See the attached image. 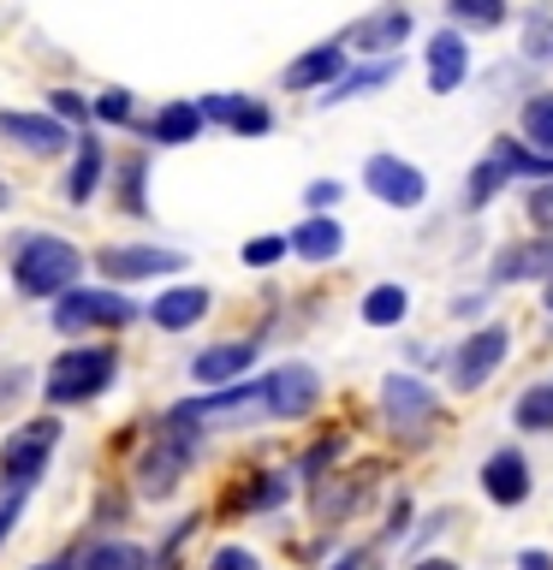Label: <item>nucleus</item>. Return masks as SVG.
<instances>
[{"instance_id": "nucleus-1", "label": "nucleus", "mask_w": 553, "mask_h": 570, "mask_svg": "<svg viewBox=\"0 0 553 570\" xmlns=\"http://www.w3.org/2000/svg\"><path fill=\"white\" fill-rule=\"evenodd\" d=\"M84 274V249L71 238H54V232H18L12 244V285L25 297L60 303Z\"/></svg>"}, {"instance_id": "nucleus-2", "label": "nucleus", "mask_w": 553, "mask_h": 570, "mask_svg": "<svg viewBox=\"0 0 553 570\" xmlns=\"http://www.w3.org/2000/svg\"><path fill=\"white\" fill-rule=\"evenodd\" d=\"M66 422L60 416H36L18 422L7 440H0V499H30V488L48 475V458L60 452Z\"/></svg>"}, {"instance_id": "nucleus-3", "label": "nucleus", "mask_w": 553, "mask_h": 570, "mask_svg": "<svg viewBox=\"0 0 553 570\" xmlns=\"http://www.w3.org/2000/svg\"><path fill=\"white\" fill-rule=\"evenodd\" d=\"M114 374H119V351H114V345H66V351L48 363L42 392H48L54 410H71V404L101 399V392L114 386Z\"/></svg>"}, {"instance_id": "nucleus-4", "label": "nucleus", "mask_w": 553, "mask_h": 570, "mask_svg": "<svg viewBox=\"0 0 553 570\" xmlns=\"http://www.w3.org/2000/svg\"><path fill=\"white\" fill-rule=\"evenodd\" d=\"M381 428L392 440H405V445H423L428 434H435V422H440V392L423 381V374H410V368H392L387 381H381Z\"/></svg>"}, {"instance_id": "nucleus-5", "label": "nucleus", "mask_w": 553, "mask_h": 570, "mask_svg": "<svg viewBox=\"0 0 553 570\" xmlns=\"http://www.w3.org/2000/svg\"><path fill=\"white\" fill-rule=\"evenodd\" d=\"M143 309L132 297L119 292V285H71V292L54 303V333L78 338V333H119L132 327Z\"/></svg>"}, {"instance_id": "nucleus-6", "label": "nucleus", "mask_w": 553, "mask_h": 570, "mask_svg": "<svg viewBox=\"0 0 553 570\" xmlns=\"http://www.w3.org/2000/svg\"><path fill=\"white\" fill-rule=\"evenodd\" d=\"M506 356H512V327L506 321H482V327L464 333L453 345V356H446V381H453V392H482Z\"/></svg>"}, {"instance_id": "nucleus-7", "label": "nucleus", "mask_w": 553, "mask_h": 570, "mask_svg": "<svg viewBox=\"0 0 553 570\" xmlns=\"http://www.w3.org/2000/svg\"><path fill=\"white\" fill-rule=\"evenodd\" d=\"M410 30H417V18H410L405 0H381V7L363 12L346 30V48H357V60H399Z\"/></svg>"}, {"instance_id": "nucleus-8", "label": "nucleus", "mask_w": 553, "mask_h": 570, "mask_svg": "<svg viewBox=\"0 0 553 570\" xmlns=\"http://www.w3.org/2000/svg\"><path fill=\"white\" fill-rule=\"evenodd\" d=\"M363 190L387 208H423L428 203V173L417 167V160L392 155V149H375L363 160Z\"/></svg>"}, {"instance_id": "nucleus-9", "label": "nucleus", "mask_w": 553, "mask_h": 570, "mask_svg": "<svg viewBox=\"0 0 553 570\" xmlns=\"http://www.w3.org/2000/svg\"><path fill=\"white\" fill-rule=\"evenodd\" d=\"M262 404L274 422H303L321 404V368L316 363H280L262 374Z\"/></svg>"}, {"instance_id": "nucleus-10", "label": "nucleus", "mask_w": 553, "mask_h": 570, "mask_svg": "<svg viewBox=\"0 0 553 570\" xmlns=\"http://www.w3.org/2000/svg\"><path fill=\"white\" fill-rule=\"evenodd\" d=\"M178 267H185V249H167V244H107V249H96V274L114 279V285L161 279V274H178Z\"/></svg>"}, {"instance_id": "nucleus-11", "label": "nucleus", "mask_w": 553, "mask_h": 570, "mask_svg": "<svg viewBox=\"0 0 553 570\" xmlns=\"http://www.w3.org/2000/svg\"><path fill=\"white\" fill-rule=\"evenodd\" d=\"M476 488L488 505L499 511H517L524 499L535 493V475H530V458L517 452V445H494L488 458H482V470H476Z\"/></svg>"}, {"instance_id": "nucleus-12", "label": "nucleus", "mask_w": 553, "mask_h": 570, "mask_svg": "<svg viewBox=\"0 0 553 570\" xmlns=\"http://www.w3.org/2000/svg\"><path fill=\"white\" fill-rule=\"evenodd\" d=\"M191 463H196V452H185V445H173V440H149L137 452V463H132V488H137V499H173L178 493V481L191 475Z\"/></svg>"}, {"instance_id": "nucleus-13", "label": "nucleus", "mask_w": 553, "mask_h": 570, "mask_svg": "<svg viewBox=\"0 0 553 570\" xmlns=\"http://www.w3.org/2000/svg\"><path fill=\"white\" fill-rule=\"evenodd\" d=\"M553 274V232L542 238H517V244H499L488 256V292H506V285H530V279H547Z\"/></svg>"}, {"instance_id": "nucleus-14", "label": "nucleus", "mask_w": 553, "mask_h": 570, "mask_svg": "<svg viewBox=\"0 0 553 570\" xmlns=\"http://www.w3.org/2000/svg\"><path fill=\"white\" fill-rule=\"evenodd\" d=\"M262 356V338H226V345H208L191 356V381L203 392H221V386H239Z\"/></svg>"}, {"instance_id": "nucleus-15", "label": "nucleus", "mask_w": 553, "mask_h": 570, "mask_svg": "<svg viewBox=\"0 0 553 570\" xmlns=\"http://www.w3.org/2000/svg\"><path fill=\"white\" fill-rule=\"evenodd\" d=\"M346 71H351V48H346V36H333V42L303 48L298 60L280 71V83L292 89V96H303V89H333Z\"/></svg>"}, {"instance_id": "nucleus-16", "label": "nucleus", "mask_w": 553, "mask_h": 570, "mask_svg": "<svg viewBox=\"0 0 553 570\" xmlns=\"http://www.w3.org/2000/svg\"><path fill=\"white\" fill-rule=\"evenodd\" d=\"M191 410L203 416V428H244V422L268 416L262 381H239V386H221V392H196Z\"/></svg>"}, {"instance_id": "nucleus-17", "label": "nucleus", "mask_w": 553, "mask_h": 570, "mask_svg": "<svg viewBox=\"0 0 553 570\" xmlns=\"http://www.w3.org/2000/svg\"><path fill=\"white\" fill-rule=\"evenodd\" d=\"M0 137L7 142H18V149H30V155H60V149H71V125H60L42 107V114H18V107H7V114H0Z\"/></svg>"}, {"instance_id": "nucleus-18", "label": "nucleus", "mask_w": 553, "mask_h": 570, "mask_svg": "<svg viewBox=\"0 0 553 570\" xmlns=\"http://www.w3.org/2000/svg\"><path fill=\"white\" fill-rule=\"evenodd\" d=\"M428 89H435V96H453V89L470 78V42H464V30H435L428 36Z\"/></svg>"}, {"instance_id": "nucleus-19", "label": "nucleus", "mask_w": 553, "mask_h": 570, "mask_svg": "<svg viewBox=\"0 0 553 570\" xmlns=\"http://www.w3.org/2000/svg\"><path fill=\"white\" fill-rule=\"evenodd\" d=\"M208 309H214V292H208V285H167V292L149 303V321H155L161 333H191Z\"/></svg>"}, {"instance_id": "nucleus-20", "label": "nucleus", "mask_w": 553, "mask_h": 570, "mask_svg": "<svg viewBox=\"0 0 553 570\" xmlns=\"http://www.w3.org/2000/svg\"><path fill=\"white\" fill-rule=\"evenodd\" d=\"M363 499H369V481L357 470H339V475H328V481H316V488H310V511H316V523L333 529V523H346Z\"/></svg>"}, {"instance_id": "nucleus-21", "label": "nucleus", "mask_w": 553, "mask_h": 570, "mask_svg": "<svg viewBox=\"0 0 553 570\" xmlns=\"http://www.w3.org/2000/svg\"><path fill=\"white\" fill-rule=\"evenodd\" d=\"M101 173H107V142L96 131H84L78 142H71V173H66V203L89 208L101 190Z\"/></svg>"}, {"instance_id": "nucleus-22", "label": "nucleus", "mask_w": 553, "mask_h": 570, "mask_svg": "<svg viewBox=\"0 0 553 570\" xmlns=\"http://www.w3.org/2000/svg\"><path fill=\"white\" fill-rule=\"evenodd\" d=\"M203 125L208 119H203V107H196V101H167V107H155L149 125L137 119V131L149 142H161V149H185V142L203 137Z\"/></svg>"}, {"instance_id": "nucleus-23", "label": "nucleus", "mask_w": 553, "mask_h": 570, "mask_svg": "<svg viewBox=\"0 0 553 570\" xmlns=\"http://www.w3.org/2000/svg\"><path fill=\"white\" fill-rule=\"evenodd\" d=\"M405 71V60H363V66H351L346 78H339L333 89H321L316 96V107H346V101H363V96H375V89H387L392 78Z\"/></svg>"}, {"instance_id": "nucleus-24", "label": "nucleus", "mask_w": 553, "mask_h": 570, "mask_svg": "<svg viewBox=\"0 0 553 570\" xmlns=\"http://www.w3.org/2000/svg\"><path fill=\"white\" fill-rule=\"evenodd\" d=\"M285 244H292V256H303V262H333L339 249H346V226H339L333 214H303V220L285 232Z\"/></svg>"}, {"instance_id": "nucleus-25", "label": "nucleus", "mask_w": 553, "mask_h": 570, "mask_svg": "<svg viewBox=\"0 0 553 570\" xmlns=\"http://www.w3.org/2000/svg\"><path fill=\"white\" fill-rule=\"evenodd\" d=\"M488 155L512 173V185H517V178H524V185H553V155H542V149H535V142H524V137H494Z\"/></svg>"}, {"instance_id": "nucleus-26", "label": "nucleus", "mask_w": 553, "mask_h": 570, "mask_svg": "<svg viewBox=\"0 0 553 570\" xmlns=\"http://www.w3.org/2000/svg\"><path fill=\"white\" fill-rule=\"evenodd\" d=\"M357 315H363V327L375 333H387V327H405V315H410V285L399 279H381V285H369L363 303H357Z\"/></svg>"}, {"instance_id": "nucleus-27", "label": "nucleus", "mask_w": 553, "mask_h": 570, "mask_svg": "<svg viewBox=\"0 0 553 570\" xmlns=\"http://www.w3.org/2000/svg\"><path fill=\"white\" fill-rule=\"evenodd\" d=\"M78 570H155V547L125 541V534H101V541L84 552Z\"/></svg>"}, {"instance_id": "nucleus-28", "label": "nucleus", "mask_w": 553, "mask_h": 570, "mask_svg": "<svg viewBox=\"0 0 553 570\" xmlns=\"http://www.w3.org/2000/svg\"><path fill=\"white\" fill-rule=\"evenodd\" d=\"M285 499H292V475H285V470H262V475H250L244 493H232V511H239V517H274Z\"/></svg>"}, {"instance_id": "nucleus-29", "label": "nucleus", "mask_w": 553, "mask_h": 570, "mask_svg": "<svg viewBox=\"0 0 553 570\" xmlns=\"http://www.w3.org/2000/svg\"><path fill=\"white\" fill-rule=\"evenodd\" d=\"M512 185V173L499 167L494 155H482L470 173H464V214H482V208H494L499 203V190Z\"/></svg>"}, {"instance_id": "nucleus-30", "label": "nucleus", "mask_w": 553, "mask_h": 570, "mask_svg": "<svg viewBox=\"0 0 553 570\" xmlns=\"http://www.w3.org/2000/svg\"><path fill=\"white\" fill-rule=\"evenodd\" d=\"M512 428L517 434H553V381H535L512 399Z\"/></svg>"}, {"instance_id": "nucleus-31", "label": "nucleus", "mask_w": 553, "mask_h": 570, "mask_svg": "<svg viewBox=\"0 0 553 570\" xmlns=\"http://www.w3.org/2000/svg\"><path fill=\"white\" fill-rule=\"evenodd\" d=\"M517 137L535 142L542 155H553V89H530L517 107Z\"/></svg>"}, {"instance_id": "nucleus-32", "label": "nucleus", "mask_w": 553, "mask_h": 570, "mask_svg": "<svg viewBox=\"0 0 553 570\" xmlns=\"http://www.w3.org/2000/svg\"><path fill=\"white\" fill-rule=\"evenodd\" d=\"M517 60H524V66H547V60H553V7H530V12H524Z\"/></svg>"}, {"instance_id": "nucleus-33", "label": "nucleus", "mask_w": 553, "mask_h": 570, "mask_svg": "<svg viewBox=\"0 0 553 570\" xmlns=\"http://www.w3.org/2000/svg\"><path fill=\"white\" fill-rule=\"evenodd\" d=\"M346 452H351V440H346V434H328V440H316L310 452L298 458V470H292V475L303 481V488H316V481H328V475H333V463L346 458Z\"/></svg>"}, {"instance_id": "nucleus-34", "label": "nucleus", "mask_w": 553, "mask_h": 570, "mask_svg": "<svg viewBox=\"0 0 553 570\" xmlns=\"http://www.w3.org/2000/svg\"><path fill=\"white\" fill-rule=\"evenodd\" d=\"M446 18H453V30H499L512 7L506 0H446Z\"/></svg>"}, {"instance_id": "nucleus-35", "label": "nucleus", "mask_w": 553, "mask_h": 570, "mask_svg": "<svg viewBox=\"0 0 553 570\" xmlns=\"http://www.w3.org/2000/svg\"><path fill=\"white\" fill-rule=\"evenodd\" d=\"M410 529H417V499L399 488V493L387 499V523H381V534H375V541H381V547H399V541H410Z\"/></svg>"}, {"instance_id": "nucleus-36", "label": "nucleus", "mask_w": 553, "mask_h": 570, "mask_svg": "<svg viewBox=\"0 0 553 570\" xmlns=\"http://www.w3.org/2000/svg\"><path fill=\"white\" fill-rule=\"evenodd\" d=\"M89 107H96L101 125H137V101H132V89H119V83H107L101 96H89Z\"/></svg>"}, {"instance_id": "nucleus-37", "label": "nucleus", "mask_w": 553, "mask_h": 570, "mask_svg": "<svg viewBox=\"0 0 553 570\" xmlns=\"http://www.w3.org/2000/svg\"><path fill=\"white\" fill-rule=\"evenodd\" d=\"M226 131H232V137H268V131H274V107H268V101H256V96H244Z\"/></svg>"}, {"instance_id": "nucleus-38", "label": "nucleus", "mask_w": 553, "mask_h": 570, "mask_svg": "<svg viewBox=\"0 0 553 570\" xmlns=\"http://www.w3.org/2000/svg\"><path fill=\"white\" fill-rule=\"evenodd\" d=\"M48 114L60 125H84V119H96V107H89V96H78V89H48Z\"/></svg>"}, {"instance_id": "nucleus-39", "label": "nucleus", "mask_w": 553, "mask_h": 570, "mask_svg": "<svg viewBox=\"0 0 553 570\" xmlns=\"http://www.w3.org/2000/svg\"><path fill=\"white\" fill-rule=\"evenodd\" d=\"M239 256H244V267H274L280 256H292V244H285V232H262V238H250Z\"/></svg>"}, {"instance_id": "nucleus-40", "label": "nucleus", "mask_w": 553, "mask_h": 570, "mask_svg": "<svg viewBox=\"0 0 553 570\" xmlns=\"http://www.w3.org/2000/svg\"><path fill=\"white\" fill-rule=\"evenodd\" d=\"M196 529H203V517H196V511H191V517H178V523L167 529V541L155 547V570H173V559L185 552V541H191Z\"/></svg>"}, {"instance_id": "nucleus-41", "label": "nucleus", "mask_w": 553, "mask_h": 570, "mask_svg": "<svg viewBox=\"0 0 553 570\" xmlns=\"http://www.w3.org/2000/svg\"><path fill=\"white\" fill-rule=\"evenodd\" d=\"M453 523H458V511H453V505H440V511H428V517H423V523H417V529H410V541H405V547H410V552H423V547H435V541H440V534H446V529H453Z\"/></svg>"}, {"instance_id": "nucleus-42", "label": "nucleus", "mask_w": 553, "mask_h": 570, "mask_svg": "<svg viewBox=\"0 0 553 570\" xmlns=\"http://www.w3.org/2000/svg\"><path fill=\"white\" fill-rule=\"evenodd\" d=\"M143 185H149V160L132 155V160H125V214H149V196H143Z\"/></svg>"}, {"instance_id": "nucleus-43", "label": "nucleus", "mask_w": 553, "mask_h": 570, "mask_svg": "<svg viewBox=\"0 0 553 570\" xmlns=\"http://www.w3.org/2000/svg\"><path fill=\"white\" fill-rule=\"evenodd\" d=\"M339 196H346V185H339V178H310V185H303V208H310V214H328V208H339Z\"/></svg>"}, {"instance_id": "nucleus-44", "label": "nucleus", "mask_w": 553, "mask_h": 570, "mask_svg": "<svg viewBox=\"0 0 553 570\" xmlns=\"http://www.w3.org/2000/svg\"><path fill=\"white\" fill-rule=\"evenodd\" d=\"M239 101H244L239 89H208V96L196 101V107H203V119H208V125H232V114H239Z\"/></svg>"}, {"instance_id": "nucleus-45", "label": "nucleus", "mask_w": 553, "mask_h": 570, "mask_svg": "<svg viewBox=\"0 0 553 570\" xmlns=\"http://www.w3.org/2000/svg\"><path fill=\"white\" fill-rule=\"evenodd\" d=\"M208 570H262V559H256L250 547L226 541V547H214V552H208Z\"/></svg>"}, {"instance_id": "nucleus-46", "label": "nucleus", "mask_w": 553, "mask_h": 570, "mask_svg": "<svg viewBox=\"0 0 553 570\" xmlns=\"http://www.w3.org/2000/svg\"><path fill=\"white\" fill-rule=\"evenodd\" d=\"M30 386H36V381H30V368H25V363H7V368H0V410H12Z\"/></svg>"}, {"instance_id": "nucleus-47", "label": "nucleus", "mask_w": 553, "mask_h": 570, "mask_svg": "<svg viewBox=\"0 0 553 570\" xmlns=\"http://www.w3.org/2000/svg\"><path fill=\"white\" fill-rule=\"evenodd\" d=\"M524 214H530V226H535V232H553V185H530Z\"/></svg>"}, {"instance_id": "nucleus-48", "label": "nucleus", "mask_w": 553, "mask_h": 570, "mask_svg": "<svg viewBox=\"0 0 553 570\" xmlns=\"http://www.w3.org/2000/svg\"><path fill=\"white\" fill-rule=\"evenodd\" d=\"M125 511H132V499L125 493H96V511H89V523H101V529H114V523H125Z\"/></svg>"}, {"instance_id": "nucleus-49", "label": "nucleus", "mask_w": 553, "mask_h": 570, "mask_svg": "<svg viewBox=\"0 0 553 570\" xmlns=\"http://www.w3.org/2000/svg\"><path fill=\"white\" fill-rule=\"evenodd\" d=\"M494 297H499V292H488V285H482V292H464V297H453V303H446V309H453L458 321H470V315H482V309H488Z\"/></svg>"}, {"instance_id": "nucleus-50", "label": "nucleus", "mask_w": 553, "mask_h": 570, "mask_svg": "<svg viewBox=\"0 0 553 570\" xmlns=\"http://www.w3.org/2000/svg\"><path fill=\"white\" fill-rule=\"evenodd\" d=\"M18 517H25V499H0V547L12 541V529H18Z\"/></svg>"}, {"instance_id": "nucleus-51", "label": "nucleus", "mask_w": 553, "mask_h": 570, "mask_svg": "<svg viewBox=\"0 0 553 570\" xmlns=\"http://www.w3.org/2000/svg\"><path fill=\"white\" fill-rule=\"evenodd\" d=\"M512 570H553V552H547V547H524Z\"/></svg>"}, {"instance_id": "nucleus-52", "label": "nucleus", "mask_w": 553, "mask_h": 570, "mask_svg": "<svg viewBox=\"0 0 553 570\" xmlns=\"http://www.w3.org/2000/svg\"><path fill=\"white\" fill-rule=\"evenodd\" d=\"M78 564H84V552H54V559L30 564V570H78Z\"/></svg>"}, {"instance_id": "nucleus-53", "label": "nucleus", "mask_w": 553, "mask_h": 570, "mask_svg": "<svg viewBox=\"0 0 553 570\" xmlns=\"http://www.w3.org/2000/svg\"><path fill=\"white\" fill-rule=\"evenodd\" d=\"M363 564H369V552H363V547H346V552H339V559H333L328 570H363Z\"/></svg>"}, {"instance_id": "nucleus-54", "label": "nucleus", "mask_w": 553, "mask_h": 570, "mask_svg": "<svg viewBox=\"0 0 553 570\" xmlns=\"http://www.w3.org/2000/svg\"><path fill=\"white\" fill-rule=\"evenodd\" d=\"M410 570H464V564H458V559H417Z\"/></svg>"}, {"instance_id": "nucleus-55", "label": "nucleus", "mask_w": 553, "mask_h": 570, "mask_svg": "<svg viewBox=\"0 0 553 570\" xmlns=\"http://www.w3.org/2000/svg\"><path fill=\"white\" fill-rule=\"evenodd\" d=\"M542 309L553 315V274H547V285H542Z\"/></svg>"}, {"instance_id": "nucleus-56", "label": "nucleus", "mask_w": 553, "mask_h": 570, "mask_svg": "<svg viewBox=\"0 0 553 570\" xmlns=\"http://www.w3.org/2000/svg\"><path fill=\"white\" fill-rule=\"evenodd\" d=\"M12 208V190H7V178H0V214H7Z\"/></svg>"}]
</instances>
